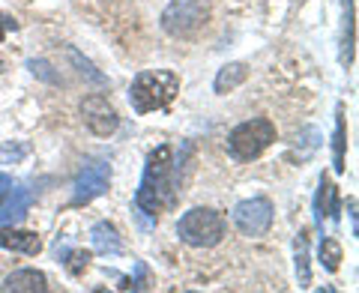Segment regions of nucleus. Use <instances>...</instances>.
Here are the masks:
<instances>
[{
    "label": "nucleus",
    "mask_w": 359,
    "mask_h": 293,
    "mask_svg": "<svg viewBox=\"0 0 359 293\" xmlns=\"http://www.w3.org/2000/svg\"><path fill=\"white\" fill-rule=\"evenodd\" d=\"M0 290H13V293H45L48 290V278H45L42 269H15V273H9L6 281L0 285Z\"/></svg>",
    "instance_id": "9d476101"
},
{
    "label": "nucleus",
    "mask_w": 359,
    "mask_h": 293,
    "mask_svg": "<svg viewBox=\"0 0 359 293\" xmlns=\"http://www.w3.org/2000/svg\"><path fill=\"white\" fill-rule=\"evenodd\" d=\"M57 257H63V264H66V269H69L72 275H78L81 273V269H87L90 266V252H60L57 249Z\"/></svg>",
    "instance_id": "aec40b11"
},
{
    "label": "nucleus",
    "mask_w": 359,
    "mask_h": 293,
    "mask_svg": "<svg viewBox=\"0 0 359 293\" xmlns=\"http://www.w3.org/2000/svg\"><path fill=\"white\" fill-rule=\"evenodd\" d=\"M224 216L216 212L212 207H195L180 216L177 222V236L180 243L192 245V249H212V245L222 243L224 236Z\"/></svg>",
    "instance_id": "20e7f679"
},
{
    "label": "nucleus",
    "mask_w": 359,
    "mask_h": 293,
    "mask_svg": "<svg viewBox=\"0 0 359 293\" xmlns=\"http://www.w3.org/2000/svg\"><path fill=\"white\" fill-rule=\"evenodd\" d=\"M245 78H249V66L245 63H224L216 72L212 90H216L219 96H224V93H231V90H237L240 84H245Z\"/></svg>",
    "instance_id": "2eb2a0df"
},
{
    "label": "nucleus",
    "mask_w": 359,
    "mask_h": 293,
    "mask_svg": "<svg viewBox=\"0 0 359 293\" xmlns=\"http://www.w3.org/2000/svg\"><path fill=\"white\" fill-rule=\"evenodd\" d=\"M320 264L327 273H339V266L344 261V252H341V243L332 240V236H320Z\"/></svg>",
    "instance_id": "a211bd4d"
},
{
    "label": "nucleus",
    "mask_w": 359,
    "mask_h": 293,
    "mask_svg": "<svg viewBox=\"0 0 359 293\" xmlns=\"http://www.w3.org/2000/svg\"><path fill=\"white\" fill-rule=\"evenodd\" d=\"M341 9H344V18H341V51H339V60L344 69L353 66V45H356V18H353V0H341Z\"/></svg>",
    "instance_id": "ddd939ff"
},
{
    "label": "nucleus",
    "mask_w": 359,
    "mask_h": 293,
    "mask_svg": "<svg viewBox=\"0 0 359 293\" xmlns=\"http://www.w3.org/2000/svg\"><path fill=\"white\" fill-rule=\"evenodd\" d=\"M0 249L36 257L42 252V240H39V233H33V231H18V228L4 224V228H0Z\"/></svg>",
    "instance_id": "1a4fd4ad"
},
{
    "label": "nucleus",
    "mask_w": 359,
    "mask_h": 293,
    "mask_svg": "<svg viewBox=\"0 0 359 293\" xmlns=\"http://www.w3.org/2000/svg\"><path fill=\"white\" fill-rule=\"evenodd\" d=\"M90 243L99 254H120L123 252V236L111 222H96L90 228Z\"/></svg>",
    "instance_id": "4468645a"
},
{
    "label": "nucleus",
    "mask_w": 359,
    "mask_h": 293,
    "mask_svg": "<svg viewBox=\"0 0 359 293\" xmlns=\"http://www.w3.org/2000/svg\"><path fill=\"white\" fill-rule=\"evenodd\" d=\"M278 138L276 132V123L269 117H252L240 123V126H233V132L228 135V156L233 162H252L257 159L266 146H273Z\"/></svg>",
    "instance_id": "7ed1b4c3"
},
{
    "label": "nucleus",
    "mask_w": 359,
    "mask_h": 293,
    "mask_svg": "<svg viewBox=\"0 0 359 293\" xmlns=\"http://www.w3.org/2000/svg\"><path fill=\"white\" fill-rule=\"evenodd\" d=\"M273 200L264 198V195H255V198H245L233 207V224L243 236L249 240H257V236H266L269 228H273Z\"/></svg>",
    "instance_id": "423d86ee"
},
{
    "label": "nucleus",
    "mask_w": 359,
    "mask_h": 293,
    "mask_svg": "<svg viewBox=\"0 0 359 293\" xmlns=\"http://www.w3.org/2000/svg\"><path fill=\"white\" fill-rule=\"evenodd\" d=\"M294 264H297V281L299 287L311 285V261H309V231L302 228L294 240Z\"/></svg>",
    "instance_id": "dca6fc26"
},
{
    "label": "nucleus",
    "mask_w": 359,
    "mask_h": 293,
    "mask_svg": "<svg viewBox=\"0 0 359 293\" xmlns=\"http://www.w3.org/2000/svg\"><path fill=\"white\" fill-rule=\"evenodd\" d=\"M339 219V191H335L332 179L327 174H320L318 195H314V222L323 228V219Z\"/></svg>",
    "instance_id": "f8f14e48"
},
{
    "label": "nucleus",
    "mask_w": 359,
    "mask_h": 293,
    "mask_svg": "<svg viewBox=\"0 0 359 293\" xmlns=\"http://www.w3.org/2000/svg\"><path fill=\"white\" fill-rule=\"evenodd\" d=\"M66 54H69V57L75 60V66H78V72H81V75H87V78H90V81H93V84H99V87H105V84H108V78H105L102 72H96V66H93V63H90V60H84V57H81V54H78L75 48H66Z\"/></svg>",
    "instance_id": "6ab92c4d"
},
{
    "label": "nucleus",
    "mask_w": 359,
    "mask_h": 293,
    "mask_svg": "<svg viewBox=\"0 0 359 293\" xmlns=\"http://www.w3.org/2000/svg\"><path fill=\"white\" fill-rule=\"evenodd\" d=\"M180 93V75L174 69H144L132 78L129 105L135 114H153L168 108Z\"/></svg>",
    "instance_id": "f03ea898"
},
{
    "label": "nucleus",
    "mask_w": 359,
    "mask_h": 293,
    "mask_svg": "<svg viewBox=\"0 0 359 293\" xmlns=\"http://www.w3.org/2000/svg\"><path fill=\"white\" fill-rule=\"evenodd\" d=\"M9 30H18V21L13 15H6V13H0V39L6 36Z\"/></svg>",
    "instance_id": "5701e85b"
},
{
    "label": "nucleus",
    "mask_w": 359,
    "mask_h": 293,
    "mask_svg": "<svg viewBox=\"0 0 359 293\" xmlns=\"http://www.w3.org/2000/svg\"><path fill=\"white\" fill-rule=\"evenodd\" d=\"M344 153H347L344 105H335V132H332V168H335V174H344Z\"/></svg>",
    "instance_id": "f3484780"
},
{
    "label": "nucleus",
    "mask_w": 359,
    "mask_h": 293,
    "mask_svg": "<svg viewBox=\"0 0 359 293\" xmlns=\"http://www.w3.org/2000/svg\"><path fill=\"white\" fill-rule=\"evenodd\" d=\"M13 177H9V174H0V204H4V200H6V195H9V191H13Z\"/></svg>",
    "instance_id": "b1692460"
},
{
    "label": "nucleus",
    "mask_w": 359,
    "mask_h": 293,
    "mask_svg": "<svg viewBox=\"0 0 359 293\" xmlns=\"http://www.w3.org/2000/svg\"><path fill=\"white\" fill-rule=\"evenodd\" d=\"M27 69L36 75V78H42V81H48V84H63V78L54 72V66L48 63V60H27Z\"/></svg>",
    "instance_id": "412c9836"
},
{
    "label": "nucleus",
    "mask_w": 359,
    "mask_h": 293,
    "mask_svg": "<svg viewBox=\"0 0 359 293\" xmlns=\"http://www.w3.org/2000/svg\"><path fill=\"white\" fill-rule=\"evenodd\" d=\"M30 204H33V191L27 186H13V191L0 204V224H15L18 219H25Z\"/></svg>",
    "instance_id": "9b49d317"
},
{
    "label": "nucleus",
    "mask_w": 359,
    "mask_h": 293,
    "mask_svg": "<svg viewBox=\"0 0 359 293\" xmlns=\"http://www.w3.org/2000/svg\"><path fill=\"white\" fill-rule=\"evenodd\" d=\"M212 15V0H171L159 18L162 30L171 39H192L198 30L207 27Z\"/></svg>",
    "instance_id": "39448f33"
},
{
    "label": "nucleus",
    "mask_w": 359,
    "mask_h": 293,
    "mask_svg": "<svg viewBox=\"0 0 359 293\" xmlns=\"http://www.w3.org/2000/svg\"><path fill=\"white\" fill-rule=\"evenodd\" d=\"M108 186H111V165H108V162L87 165L84 171L75 177V186H72V207L90 204L93 198L105 195Z\"/></svg>",
    "instance_id": "6e6552de"
},
{
    "label": "nucleus",
    "mask_w": 359,
    "mask_h": 293,
    "mask_svg": "<svg viewBox=\"0 0 359 293\" xmlns=\"http://www.w3.org/2000/svg\"><path fill=\"white\" fill-rule=\"evenodd\" d=\"M177 162H174V150L168 144H159L156 150H150L147 162H144V174L138 191H135V207L147 216H159L162 210L177 204Z\"/></svg>",
    "instance_id": "f257e3e1"
},
{
    "label": "nucleus",
    "mask_w": 359,
    "mask_h": 293,
    "mask_svg": "<svg viewBox=\"0 0 359 293\" xmlns=\"http://www.w3.org/2000/svg\"><path fill=\"white\" fill-rule=\"evenodd\" d=\"M135 273H138V275L129 278L123 287H135V290H141V287H144V281H147V266H144V264H135Z\"/></svg>",
    "instance_id": "4be33fe9"
},
{
    "label": "nucleus",
    "mask_w": 359,
    "mask_h": 293,
    "mask_svg": "<svg viewBox=\"0 0 359 293\" xmlns=\"http://www.w3.org/2000/svg\"><path fill=\"white\" fill-rule=\"evenodd\" d=\"M81 120L90 132L99 135V138H111V135L120 129L117 108L111 105L102 93H90L81 99Z\"/></svg>",
    "instance_id": "0eeeda50"
}]
</instances>
